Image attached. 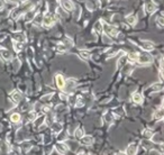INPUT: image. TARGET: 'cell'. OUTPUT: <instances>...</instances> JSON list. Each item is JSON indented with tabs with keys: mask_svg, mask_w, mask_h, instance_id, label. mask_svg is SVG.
Listing matches in <instances>:
<instances>
[{
	"mask_svg": "<svg viewBox=\"0 0 164 155\" xmlns=\"http://www.w3.org/2000/svg\"><path fill=\"white\" fill-rule=\"evenodd\" d=\"M82 143L83 144H87V145H90L94 143V138L91 136H83L82 137Z\"/></svg>",
	"mask_w": 164,
	"mask_h": 155,
	"instance_id": "cell-9",
	"label": "cell"
},
{
	"mask_svg": "<svg viewBox=\"0 0 164 155\" xmlns=\"http://www.w3.org/2000/svg\"><path fill=\"white\" fill-rule=\"evenodd\" d=\"M156 10V5L154 2H147L145 5V11L147 14H153Z\"/></svg>",
	"mask_w": 164,
	"mask_h": 155,
	"instance_id": "cell-6",
	"label": "cell"
},
{
	"mask_svg": "<svg viewBox=\"0 0 164 155\" xmlns=\"http://www.w3.org/2000/svg\"><path fill=\"white\" fill-rule=\"evenodd\" d=\"M22 48H23V46H22V44H15V50L16 51H22Z\"/></svg>",
	"mask_w": 164,
	"mask_h": 155,
	"instance_id": "cell-21",
	"label": "cell"
},
{
	"mask_svg": "<svg viewBox=\"0 0 164 155\" xmlns=\"http://www.w3.org/2000/svg\"><path fill=\"white\" fill-rule=\"evenodd\" d=\"M152 136H153V133L151 132V131H145V132H144V137H145V138L150 139Z\"/></svg>",
	"mask_w": 164,
	"mask_h": 155,
	"instance_id": "cell-16",
	"label": "cell"
},
{
	"mask_svg": "<svg viewBox=\"0 0 164 155\" xmlns=\"http://www.w3.org/2000/svg\"><path fill=\"white\" fill-rule=\"evenodd\" d=\"M1 55L5 57V59H7V60H8V59H10V53L8 51H2V52H1Z\"/></svg>",
	"mask_w": 164,
	"mask_h": 155,
	"instance_id": "cell-17",
	"label": "cell"
},
{
	"mask_svg": "<svg viewBox=\"0 0 164 155\" xmlns=\"http://www.w3.org/2000/svg\"><path fill=\"white\" fill-rule=\"evenodd\" d=\"M136 152H137V146H136V144H131V145L127 147L126 154L127 155H135Z\"/></svg>",
	"mask_w": 164,
	"mask_h": 155,
	"instance_id": "cell-7",
	"label": "cell"
},
{
	"mask_svg": "<svg viewBox=\"0 0 164 155\" xmlns=\"http://www.w3.org/2000/svg\"><path fill=\"white\" fill-rule=\"evenodd\" d=\"M80 55H81V56L83 57V59H85V60H87V59H89L90 57V54L89 53H88V52H81V53H80Z\"/></svg>",
	"mask_w": 164,
	"mask_h": 155,
	"instance_id": "cell-19",
	"label": "cell"
},
{
	"mask_svg": "<svg viewBox=\"0 0 164 155\" xmlns=\"http://www.w3.org/2000/svg\"><path fill=\"white\" fill-rule=\"evenodd\" d=\"M163 148H164V146H163Z\"/></svg>",
	"mask_w": 164,
	"mask_h": 155,
	"instance_id": "cell-28",
	"label": "cell"
},
{
	"mask_svg": "<svg viewBox=\"0 0 164 155\" xmlns=\"http://www.w3.org/2000/svg\"><path fill=\"white\" fill-rule=\"evenodd\" d=\"M79 155H85V154H79Z\"/></svg>",
	"mask_w": 164,
	"mask_h": 155,
	"instance_id": "cell-27",
	"label": "cell"
},
{
	"mask_svg": "<svg viewBox=\"0 0 164 155\" xmlns=\"http://www.w3.org/2000/svg\"><path fill=\"white\" fill-rule=\"evenodd\" d=\"M4 5H5V4H4V0H0V9L4 7Z\"/></svg>",
	"mask_w": 164,
	"mask_h": 155,
	"instance_id": "cell-23",
	"label": "cell"
},
{
	"mask_svg": "<svg viewBox=\"0 0 164 155\" xmlns=\"http://www.w3.org/2000/svg\"><path fill=\"white\" fill-rule=\"evenodd\" d=\"M61 6L63 7V9L66 10V11H71V10H73V8H74V6L71 2V0H62Z\"/></svg>",
	"mask_w": 164,
	"mask_h": 155,
	"instance_id": "cell-4",
	"label": "cell"
},
{
	"mask_svg": "<svg viewBox=\"0 0 164 155\" xmlns=\"http://www.w3.org/2000/svg\"><path fill=\"white\" fill-rule=\"evenodd\" d=\"M83 134H85V133H83V131H82L81 128L75 131V136L76 137H83Z\"/></svg>",
	"mask_w": 164,
	"mask_h": 155,
	"instance_id": "cell-15",
	"label": "cell"
},
{
	"mask_svg": "<svg viewBox=\"0 0 164 155\" xmlns=\"http://www.w3.org/2000/svg\"><path fill=\"white\" fill-rule=\"evenodd\" d=\"M153 88H154V89L156 90V91H160V90L163 89V85H154Z\"/></svg>",
	"mask_w": 164,
	"mask_h": 155,
	"instance_id": "cell-22",
	"label": "cell"
},
{
	"mask_svg": "<svg viewBox=\"0 0 164 155\" xmlns=\"http://www.w3.org/2000/svg\"><path fill=\"white\" fill-rule=\"evenodd\" d=\"M127 57H128L129 61L135 62V61H137V59H138V54H137V53H129Z\"/></svg>",
	"mask_w": 164,
	"mask_h": 155,
	"instance_id": "cell-12",
	"label": "cell"
},
{
	"mask_svg": "<svg viewBox=\"0 0 164 155\" xmlns=\"http://www.w3.org/2000/svg\"><path fill=\"white\" fill-rule=\"evenodd\" d=\"M55 20H56V19H55V17H54L53 15L46 14L44 16V18H43V25H44L45 27H51Z\"/></svg>",
	"mask_w": 164,
	"mask_h": 155,
	"instance_id": "cell-2",
	"label": "cell"
},
{
	"mask_svg": "<svg viewBox=\"0 0 164 155\" xmlns=\"http://www.w3.org/2000/svg\"><path fill=\"white\" fill-rule=\"evenodd\" d=\"M137 61H138V63H141V64L151 63V62H152V56H151L150 54H147V53H144V54H141V55L138 56Z\"/></svg>",
	"mask_w": 164,
	"mask_h": 155,
	"instance_id": "cell-3",
	"label": "cell"
},
{
	"mask_svg": "<svg viewBox=\"0 0 164 155\" xmlns=\"http://www.w3.org/2000/svg\"><path fill=\"white\" fill-rule=\"evenodd\" d=\"M55 81H56L57 88H60V89H63V88H64V85H65V79L63 78V75L56 74V76H55Z\"/></svg>",
	"mask_w": 164,
	"mask_h": 155,
	"instance_id": "cell-5",
	"label": "cell"
},
{
	"mask_svg": "<svg viewBox=\"0 0 164 155\" xmlns=\"http://www.w3.org/2000/svg\"><path fill=\"white\" fill-rule=\"evenodd\" d=\"M10 119H11L13 122H18L19 120H20V115H19V113H13Z\"/></svg>",
	"mask_w": 164,
	"mask_h": 155,
	"instance_id": "cell-13",
	"label": "cell"
},
{
	"mask_svg": "<svg viewBox=\"0 0 164 155\" xmlns=\"http://www.w3.org/2000/svg\"><path fill=\"white\" fill-rule=\"evenodd\" d=\"M157 23H159L160 26L164 27V16H161V17H159V18H157Z\"/></svg>",
	"mask_w": 164,
	"mask_h": 155,
	"instance_id": "cell-18",
	"label": "cell"
},
{
	"mask_svg": "<svg viewBox=\"0 0 164 155\" xmlns=\"http://www.w3.org/2000/svg\"><path fill=\"white\" fill-rule=\"evenodd\" d=\"M117 155H127L126 153H119V154H117Z\"/></svg>",
	"mask_w": 164,
	"mask_h": 155,
	"instance_id": "cell-24",
	"label": "cell"
},
{
	"mask_svg": "<svg viewBox=\"0 0 164 155\" xmlns=\"http://www.w3.org/2000/svg\"><path fill=\"white\" fill-rule=\"evenodd\" d=\"M133 101L135 103H138V105H141L143 102V97H142V94H140L138 92H135V93H133Z\"/></svg>",
	"mask_w": 164,
	"mask_h": 155,
	"instance_id": "cell-8",
	"label": "cell"
},
{
	"mask_svg": "<svg viewBox=\"0 0 164 155\" xmlns=\"http://www.w3.org/2000/svg\"><path fill=\"white\" fill-rule=\"evenodd\" d=\"M60 131H61V125H57V124H55V125H54V128H53V132L59 133Z\"/></svg>",
	"mask_w": 164,
	"mask_h": 155,
	"instance_id": "cell-20",
	"label": "cell"
},
{
	"mask_svg": "<svg viewBox=\"0 0 164 155\" xmlns=\"http://www.w3.org/2000/svg\"><path fill=\"white\" fill-rule=\"evenodd\" d=\"M142 46H143V48L146 50V51H152V50L154 48L153 44H152V43H148V42H143Z\"/></svg>",
	"mask_w": 164,
	"mask_h": 155,
	"instance_id": "cell-10",
	"label": "cell"
},
{
	"mask_svg": "<svg viewBox=\"0 0 164 155\" xmlns=\"http://www.w3.org/2000/svg\"><path fill=\"white\" fill-rule=\"evenodd\" d=\"M126 20H127V23L129 24V25H135L136 24V17L135 16H133V15H129V16H127L126 17Z\"/></svg>",
	"mask_w": 164,
	"mask_h": 155,
	"instance_id": "cell-11",
	"label": "cell"
},
{
	"mask_svg": "<svg viewBox=\"0 0 164 155\" xmlns=\"http://www.w3.org/2000/svg\"><path fill=\"white\" fill-rule=\"evenodd\" d=\"M163 69H164V60H163Z\"/></svg>",
	"mask_w": 164,
	"mask_h": 155,
	"instance_id": "cell-25",
	"label": "cell"
},
{
	"mask_svg": "<svg viewBox=\"0 0 164 155\" xmlns=\"http://www.w3.org/2000/svg\"><path fill=\"white\" fill-rule=\"evenodd\" d=\"M102 23V22H101ZM103 25V30H105V33H107L109 36H117L118 34V30L116 27H114V26H110V25H108L106 23H102Z\"/></svg>",
	"mask_w": 164,
	"mask_h": 155,
	"instance_id": "cell-1",
	"label": "cell"
},
{
	"mask_svg": "<svg viewBox=\"0 0 164 155\" xmlns=\"http://www.w3.org/2000/svg\"><path fill=\"white\" fill-rule=\"evenodd\" d=\"M13 1H17V0H13Z\"/></svg>",
	"mask_w": 164,
	"mask_h": 155,
	"instance_id": "cell-26",
	"label": "cell"
},
{
	"mask_svg": "<svg viewBox=\"0 0 164 155\" xmlns=\"http://www.w3.org/2000/svg\"><path fill=\"white\" fill-rule=\"evenodd\" d=\"M13 99H14L16 102H18L19 100L22 99V94H20V92H18V91H15L14 93H13Z\"/></svg>",
	"mask_w": 164,
	"mask_h": 155,
	"instance_id": "cell-14",
	"label": "cell"
}]
</instances>
